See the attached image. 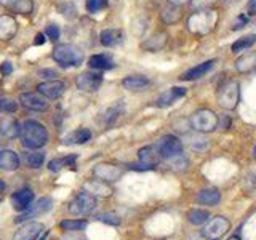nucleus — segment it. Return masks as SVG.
Listing matches in <instances>:
<instances>
[{
  "label": "nucleus",
  "mask_w": 256,
  "mask_h": 240,
  "mask_svg": "<svg viewBox=\"0 0 256 240\" xmlns=\"http://www.w3.org/2000/svg\"><path fill=\"white\" fill-rule=\"evenodd\" d=\"M85 190L90 192L94 197H109L112 194V189L106 184V181L101 180H92L85 182Z\"/></svg>",
  "instance_id": "a878e982"
},
{
  "label": "nucleus",
  "mask_w": 256,
  "mask_h": 240,
  "mask_svg": "<svg viewBox=\"0 0 256 240\" xmlns=\"http://www.w3.org/2000/svg\"><path fill=\"white\" fill-rule=\"evenodd\" d=\"M38 76L44 77L45 80H54L56 77H58V72H56L54 69H40Z\"/></svg>",
  "instance_id": "49530a36"
},
{
  "label": "nucleus",
  "mask_w": 256,
  "mask_h": 240,
  "mask_svg": "<svg viewBox=\"0 0 256 240\" xmlns=\"http://www.w3.org/2000/svg\"><path fill=\"white\" fill-rule=\"evenodd\" d=\"M230 230V222L224 216H214L208 220L202 229V236L206 240H220Z\"/></svg>",
  "instance_id": "423d86ee"
},
{
  "label": "nucleus",
  "mask_w": 256,
  "mask_h": 240,
  "mask_svg": "<svg viewBox=\"0 0 256 240\" xmlns=\"http://www.w3.org/2000/svg\"><path fill=\"white\" fill-rule=\"evenodd\" d=\"M96 220L104 224H109V226H118L120 224V218L114 213H100L96 214Z\"/></svg>",
  "instance_id": "37998d69"
},
{
  "label": "nucleus",
  "mask_w": 256,
  "mask_h": 240,
  "mask_svg": "<svg viewBox=\"0 0 256 240\" xmlns=\"http://www.w3.org/2000/svg\"><path fill=\"white\" fill-rule=\"evenodd\" d=\"M253 156H254V158H256V146H254V150H253Z\"/></svg>",
  "instance_id": "e2e57ef3"
},
{
  "label": "nucleus",
  "mask_w": 256,
  "mask_h": 240,
  "mask_svg": "<svg viewBox=\"0 0 256 240\" xmlns=\"http://www.w3.org/2000/svg\"><path fill=\"white\" fill-rule=\"evenodd\" d=\"M34 202V192L30 189H21L12 196V205L16 212H28Z\"/></svg>",
  "instance_id": "f8f14e48"
},
{
  "label": "nucleus",
  "mask_w": 256,
  "mask_h": 240,
  "mask_svg": "<svg viewBox=\"0 0 256 240\" xmlns=\"http://www.w3.org/2000/svg\"><path fill=\"white\" fill-rule=\"evenodd\" d=\"M53 205V200L50 197H44L40 198L36 205H32L26 213H22L18 218H14V222H24V221H29L30 218H34L37 214H42V213H46L48 210L52 208Z\"/></svg>",
  "instance_id": "ddd939ff"
},
{
  "label": "nucleus",
  "mask_w": 256,
  "mask_h": 240,
  "mask_svg": "<svg viewBox=\"0 0 256 240\" xmlns=\"http://www.w3.org/2000/svg\"><path fill=\"white\" fill-rule=\"evenodd\" d=\"M190 126L198 133H210L218 128V116L210 109H200L190 117Z\"/></svg>",
  "instance_id": "20e7f679"
},
{
  "label": "nucleus",
  "mask_w": 256,
  "mask_h": 240,
  "mask_svg": "<svg viewBox=\"0 0 256 240\" xmlns=\"http://www.w3.org/2000/svg\"><path fill=\"white\" fill-rule=\"evenodd\" d=\"M77 160V156H64V157H58L53 158L50 164H48V170L50 172H60L61 168L74 165V162Z\"/></svg>",
  "instance_id": "f704fd0d"
},
{
  "label": "nucleus",
  "mask_w": 256,
  "mask_h": 240,
  "mask_svg": "<svg viewBox=\"0 0 256 240\" xmlns=\"http://www.w3.org/2000/svg\"><path fill=\"white\" fill-rule=\"evenodd\" d=\"M0 168L5 172H14L20 168V157L14 150L0 149Z\"/></svg>",
  "instance_id": "412c9836"
},
{
  "label": "nucleus",
  "mask_w": 256,
  "mask_h": 240,
  "mask_svg": "<svg viewBox=\"0 0 256 240\" xmlns=\"http://www.w3.org/2000/svg\"><path fill=\"white\" fill-rule=\"evenodd\" d=\"M166 162L170 164L172 170H174V172H186L189 166V160L186 158V156H184L182 152L170 157V158H166Z\"/></svg>",
  "instance_id": "c9c22d12"
},
{
  "label": "nucleus",
  "mask_w": 256,
  "mask_h": 240,
  "mask_svg": "<svg viewBox=\"0 0 256 240\" xmlns=\"http://www.w3.org/2000/svg\"><path fill=\"white\" fill-rule=\"evenodd\" d=\"M12 10L16 13H21V14H30L32 10H34V2H32V0H20Z\"/></svg>",
  "instance_id": "ea45409f"
},
{
  "label": "nucleus",
  "mask_w": 256,
  "mask_h": 240,
  "mask_svg": "<svg viewBox=\"0 0 256 240\" xmlns=\"http://www.w3.org/2000/svg\"><path fill=\"white\" fill-rule=\"evenodd\" d=\"M216 0H190V6L196 10H208L210 6L214 5Z\"/></svg>",
  "instance_id": "a18cd8bd"
},
{
  "label": "nucleus",
  "mask_w": 256,
  "mask_h": 240,
  "mask_svg": "<svg viewBox=\"0 0 256 240\" xmlns=\"http://www.w3.org/2000/svg\"><path fill=\"white\" fill-rule=\"evenodd\" d=\"M5 189V182H4V180H0V190H4Z\"/></svg>",
  "instance_id": "4d7b16f0"
},
{
  "label": "nucleus",
  "mask_w": 256,
  "mask_h": 240,
  "mask_svg": "<svg viewBox=\"0 0 256 240\" xmlns=\"http://www.w3.org/2000/svg\"><path fill=\"white\" fill-rule=\"evenodd\" d=\"M0 72H2V76H4V77L10 76L12 72H13V66H12V62H10V61H5V62H2V66H0Z\"/></svg>",
  "instance_id": "8fccbe9b"
},
{
  "label": "nucleus",
  "mask_w": 256,
  "mask_h": 240,
  "mask_svg": "<svg viewBox=\"0 0 256 240\" xmlns=\"http://www.w3.org/2000/svg\"><path fill=\"white\" fill-rule=\"evenodd\" d=\"M229 240H240V238H238V237H230Z\"/></svg>",
  "instance_id": "680f3d73"
},
{
  "label": "nucleus",
  "mask_w": 256,
  "mask_h": 240,
  "mask_svg": "<svg viewBox=\"0 0 256 240\" xmlns=\"http://www.w3.org/2000/svg\"><path fill=\"white\" fill-rule=\"evenodd\" d=\"M93 174L98 176L101 181L112 182V181H117L120 176H122V168H118L116 165H109V164H101L94 166Z\"/></svg>",
  "instance_id": "4468645a"
},
{
  "label": "nucleus",
  "mask_w": 256,
  "mask_h": 240,
  "mask_svg": "<svg viewBox=\"0 0 256 240\" xmlns=\"http://www.w3.org/2000/svg\"><path fill=\"white\" fill-rule=\"evenodd\" d=\"M128 168L130 170H136V172H149V170H154L156 166H149V165H144V164H132V165H128Z\"/></svg>",
  "instance_id": "09e8293b"
},
{
  "label": "nucleus",
  "mask_w": 256,
  "mask_h": 240,
  "mask_svg": "<svg viewBox=\"0 0 256 240\" xmlns=\"http://www.w3.org/2000/svg\"><path fill=\"white\" fill-rule=\"evenodd\" d=\"M254 30H256V24H254ZM254 34H256V32H254Z\"/></svg>",
  "instance_id": "0e129e2a"
},
{
  "label": "nucleus",
  "mask_w": 256,
  "mask_h": 240,
  "mask_svg": "<svg viewBox=\"0 0 256 240\" xmlns=\"http://www.w3.org/2000/svg\"><path fill=\"white\" fill-rule=\"evenodd\" d=\"M18 34V21L10 14L0 16V40H12Z\"/></svg>",
  "instance_id": "a211bd4d"
},
{
  "label": "nucleus",
  "mask_w": 256,
  "mask_h": 240,
  "mask_svg": "<svg viewBox=\"0 0 256 240\" xmlns=\"http://www.w3.org/2000/svg\"><path fill=\"white\" fill-rule=\"evenodd\" d=\"M20 132H21V126L14 118L5 117V118L0 120V133H2L5 138L13 140V138H16V136H20Z\"/></svg>",
  "instance_id": "cd10ccee"
},
{
  "label": "nucleus",
  "mask_w": 256,
  "mask_h": 240,
  "mask_svg": "<svg viewBox=\"0 0 256 240\" xmlns=\"http://www.w3.org/2000/svg\"><path fill=\"white\" fill-rule=\"evenodd\" d=\"M138 158H140V162L144 165L156 166L160 162L162 156H160L157 146H144L138 150Z\"/></svg>",
  "instance_id": "4be33fe9"
},
{
  "label": "nucleus",
  "mask_w": 256,
  "mask_h": 240,
  "mask_svg": "<svg viewBox=\"0 0 256 240\" xmlns=\"http://www.w3.org/2000/svg\"><path fill=\"white\" fill-rule=\"evenodd\" d=\"M248 14H256V0L248 2Z\"/></svg>",
  "instance_id": "864d4df0"
},
{
  "label": "nucleus",
  "mask_w": 256,
  "mask_h": 240,
  "mask_svg": "<svg viewBox=\"0 0 256 240\" xmlns=\"http://www.w3.org/2000/svg\"><path fill=\"white\" fill-rule=\"evenodd\" d=\"M124 40V32L120 29H104L100 34V42L104 46H116Z\"/></svg>",
  "instance_id": "bb28decb"
},
{
  "label": "nucleus",
  "mask_w": 256,
  "mask_h": 240,
  "mask_svg": "<svg viewBox=\"0 0 256 240\" xmlns=\"http://www.w3.org/2000/svg\"><path fill=\"white\" fill-rule=\"evenodd\" d=\"M37 40H36V45H44L45 44V36L44 34H37V37H36Z\"/></svg>",
  "instance_id": "5fc2aeb1"
},
{
  "label": "nucleus",
  "mask_w": 256,
  "mask_h": 240,
  "mask_svg": "<svg viewBox=\"0 0 256 240\" xmlns=\"http://www.w3.org/2000/svg\"><path fill=\"white\" fill-rule=\"evenodd\" d=\"M52 60L61 68H77L84 62V52L72 44H61L53 48Z\"/></svg>",
  "instance_id": "7ed1b4c3"
},
{
  "label": "nucleus",
  "mask_w": 256,
  "mask_h": 240,
  "mask_svg": "<svg viewBox=\"0 0 256 240\" xmlns=\"http://www.w3.org/2000/svg\"><path fill=\"white\" fill-rule=\"evenodd\" d=\"M160 18H162V21L165 24H174L178 22L181 20V8L178 5H172L166 6L162 10V13H160Z\"/></svg>",
  "instance_id": "2f4dec72"
},
{
  "label": "nucleus",
  "mask_w": 256,
  "mask_h": 240,
  "mask_svg": "<svg viewBox=\"0 0 256 240\" xmlns=\"http://www.w3.org/2000/svg\"><path fill=\"white\" fill-rule=\"evenodd\" d=\"M94 208H96V197L84 189L74 200H72L69 212L76 216H85V214L93 213Z\"/></svg>",
  "instance_id": "0eeeda50"
},
{
  "label": "nucleus",
  "mask_w": 256,
  "mask_h": 240,
  "mask_svg": "<svg viewBox=\"0 0 256 240\" xmlns=\"http://www.w3.org/2000/svg\"><path fill=\"white\" fill-rule=\"evenodd\" d=\"M24 160H26V165L32 170H37L44 165L45 162V152L37 150V149H29L26 154H24Z\"/></svg>",
  "instance_id": "c756f323"
},
{
  "label": "nucleus",
  "mask_w": 256,
  "mask_h": 240,
  "mask_svg": "<svg viewBox=\"0 0 256 240\" xmlns=\"http://www.w3.org/2000/svg\"><path fill=\"white\" fill-rule=\"evenodd\" d=\"M58 10H60V13L64 16V18H68V20L77 18V8L72 2H61L58 5Z\"/></svg>",
  "instance_id": "58836bf2"
},
{
  "label": "nucleus",
  "mask_w": 256,
  "mask_h": 240,
  "mask_svg": "<svg viewBox=\"0 0 256 240\" xmlns=\"http://www.w3.org/2000/svg\"><path fill=\"white\" fill-rule=\"evenodd\" d=\"M224 2H229V4H232V2H237V0H224Z\"/></svg>",
  "instance_id": "052dcab7"
},
{
  "label": "nucleus",
  "mask_w": 256,
  "mask_h": 240,
  "mask_svg": "<svg viewBox=\"0 0 256 240\" xmlns=\"http://www.w3.org/2000/svg\"><path fill=\"white\" fill-rule=\"evenodd\" d=\"M46 236H48V234H46V232H45V234H44V237H42V238H38V240H46Z\"/></svg>",
  "instance_id": "13d9d810"
},
{
  "label": "nucleus",
  "mask_w": 256,
  "mask_h": 240,
  "mask_svg": "<svg viewBox=\"0 0 256 240\" xmlns=\"http://www.w3.org/2000/svg\"><path fill=\"white\" fill-rule=\"evenodd\" d=\"M20 104L28 110H36V112H44L48 109V101L44 94H40L38 92H28L20 94Z\"/></svg>",
  "instance_id": "9d476101"
},
{
  "label": "nucleus",
  "mask_w": 256,
  "mask_h": 240,
  "mask_svg": "<svg viewBox=\"0 0 256 240\" xmlns=\"http://www.w3.org/2000/svg\"><path fill=\"white\" fill-rule=\"evenodd\" d=\"M18 108H20V104L14 100L6 98V96L0 98V112H4V114H14V112L18 110Z\"/></svg>",
  "instance_id": "4c0bfd02"
},
{
  "label": "nucleus",
  "mask_w": 256,
  "mask_h": 240,
  "mask_svg": "<svg viewBox=\"0 0 256 240\" xmlns=\"http://www.w3.org/2000/svg\"><path fill=\"white\" fill-rule=\"evenodd\" d=\"M208 220H210V213L206 210H200V208H194L188 213V221L194 226H202Z\"/></svg>",
  "instance_id": "72a5a7b5"
},
{
  "label": "nucleus",
  "mask_w": 256,
  "mask_h": 240,
  "mask_svg": "<svg viewBox=\"0 0 256 240\" xmlns=\"http://www.w3.org/2000/svg\"><path fill=\"white\" fill-rule=\"evenodd\" d=\"M218 12L214 10H198L197 13L190 14L188 18L186 28L189 32L196 36H206L216 28L218 24Z\"/></svg>",
  "instance_id": "f03ea898"
},
{
  "label": "nucleus",
  "mask_w": 256,
  "mask_h": 240,
  "mask_svg": "<svg viewBox=\"0 0 256 240\" xmlns=\"http://www.w3.org/2000/svg\"><path fill=\"white\" fill-rule=\"evenodd\" d=\"M92 138V132L88 128H78V130L69 133L66 138H64V144H85L86 141H90Z\"/></svg>",
  "instance_id": "7c9ffc66"
},
{
  "label": "nucleus",
  "mask_w": 256,
  "mask_h": 240,
  "mask_svg": "<svg viewBox=\"0 0 256 240\" xmlns=\"http://www.w3.org/2000/svg\"><path fill=\"white\" fill-rule=\"evenodd\" d=\"M214 64H216V60H208L202 64H197V66L188 69L186 72H182V74L180 76V80H197L200 77L206 76L208 72L213 69Z\"/></svg>",
  "instance_id": "f3484780"
},
{
  "label": "nucleus",
  "mask_w": 256,
  "mask_h": 240,
  "mask_svg": "<svg viewBox=\"0 0 256 240\" xmlns=\"http://www.w3.org/2000/svg\"><path fill=\"white\" fill-rule=\"evenodd\" d=\"M122 114V109H118V106H114V108H109L106 110V114H104V125L106 126H110L116 124V120L118 118V116Z\"/></svg>",
  "instance_id": "a19ab883"
},
{
  "label": "nucleus",
  "mask_w": 256,
  "mask_h": 240,
  "mask_svg": "<svg viewBox=\"0 0 256 240\" xmlns=\"http://www.w3.org/2000/svg\"><path fill=\"white\" fill-rule=\"evenodd\" d=\"M88 66L93 70H109L116 66L114 61L109 54L106 53H98V54H93L88 58Z\"/></svg>",
  "instance_id": "b1692460"
},
{
  "label": "nucleus",
  "mask_w": 256,
  "mask_h": 240,
  "mask_svg": "<svg viewBox=\"0 0 256 240\" xmlns=\"http://www.w3.org/2000/svg\"><path fill=\"white\" fill-rule=\"evenodd\" d=\"M236 69L242 74H246V72L256 70V52H248L240 54L236 60Z\"/></svg>",
  "instance_id": "393cba45"
},
{
  "label": "nucleus",
  "mask_w": 256,
  "mask_h": 240,
  "mask_svg": "<svg viewBox=\"0 0 256 240\" xmlns=\"http://www.w3.org/2000/svg\"><path fill=\"white\" fill-rule=\"evenodd\" d=\"M20 0H0V6H5V8H13Z\"/></svg>",
  "instance_id": "603ef678"
},
{
  "label": "nucleus",
  "mask_w": 256,
  "mask_h": 240,
  "mask_svg": "<svg viewBox=\"0 0 256 240\" xmlns=\"http://www.w3.org/2000/svg\"><path fill=\"white\" fill-rule=\"evenodd\" d=\"M230 126V118L229 117H222L220 120L218 117V128H222V130H228V128Z\"/></svg>",
  "instance_id": "3c124183"
},
{
  "label": "nucleus",
  "mask_w": 256,
  "mask_h": 240,
  "mask_svg": "<svg viewBox=\"0 0 256 240\" xmlns=\"http://www.w3.org/2000/svg\"><path fill=\"white\" fill-rule=\"evenodd\" d=\"M196 200L200 205L214 206L221 202V192L216 188H206V189H202L198 192V194L196 196Z\"/></svg>",
  "instance_id": "6ab92c4d"
},
{
  "label": "nucleus",
  "mask_w": 256,
  "mask_h": 240,
  "mask_svg": "<svg viewBox=\"0 0 256 240\" xmlns=\"http://www.w3.org/2000/svg\"><path fill=\"white\" fill-rule=\"evenodd\" d=\"M150 85V80L144 76H128L122 80V86L128 92H142Z\"/></svg>",
  "instance_id": "5701e85b"
},
{
  "label": "nucleus",
  "mask_w": 256,
  "mask_h": 240,
  "mask_svg": "<svg viewBox=\"0 0 256 240\" xmlns=\"http://www.w3.org/2000/svg\"><path fill=\"white\" fill-rule=\"evenodd\" d=\"M168 2H170L172 5H184V4H186L188 2V0H168Z\"/></svg>",
  "instance_id": "6e6d98bb"
},
{
  "label": "nucleus",
  "mask_w": 256,
  "mask_h": 240,
  "mask_svg": "<svg viewBox=\"0 0 256 240\" xmlns=\"http://www.w3.org/2000/svg\"><path fill=\"white\" fill-rule=\"evenodd\" d=\"M240 100V84L237 80H228L218 92V104L226 110L237 108Z\"/></svg>",
  "instance_id": "39448f33"
},
{
  "label": "nucleus",
  "mask_w": 256,
  "mask_h": 240,
  "mask_svg": "<svg viewBox=\"0 0 256 240\" xmlns=\"http://www.w3.org/2000/svg\"><path fill=\"white\" fill-rule=\"evenodd\" d=\"M4 138H5V136H4L2 133H0V142H2V141H4Z\"/></svg>",
  "instance_id": "bf43d9fd"
},
{
  "label": "nucleus",
  "mask_w": 256,
  "mask_h": 240,
  "mask_svg": "<svg viewBox=\"0 0 256 240\" xmlns=\"http://www.w3.org/2000/svg\"><path fill=\"white\" fill-rule=\"evenodd\" d=\"M186 93H188V90H186V88H182V86L168 88V90H165V92L156 100V106H157V108H168V106H172V104H173L176 100L182 98V96L186 94Z\"/></svg>",
  "instance_id": "2eb2a0df"
},
{
  "label": "nucleus",
  "mask_w": 256,
  "mask_h": 240,
  "mask_svg": "<svg viewBox=\"0 0 256 240\" xmlns=\"http://www.w3.org/2000/svg\"><path fill=\"white\" fill-rule=\"evenodd\" d=\"M76 85L78 90L84 93H94V92H98L100 86L102 85V76L100 72H94V70H85L82 74L77 76Z\"/></svg>",
  "instance_id": "6e6552de"
},
{
  "label": "nucleus",
  "mask_w": 256,
  "mask_h": 240,
  "mask_svg": "<svg viewBox=\"0 0 256 240\" xmlns=\"http://www.w3.org/2000/svg\"><path fill=\"white\" fill-rule=\"evenodd\" d=\"M44 226L40 222H30L28 221L24 226H21L16 234L13 236V240H36L40 234H42Z\"/></svg>",
  "instance_id": "dca6fc26"
},
{
  "label": "nucleus",
  "mask_w": 256,
  "mask_h": 240,
  "mask_svg": "<svg viewBox=\"0 0 256 240\" xmlns=\"http://www.w3.org/2000/svg\"><path fill=\"white\" fill-rule=\"evenodd\" d=\"M109 0H86V12L88 13H98L108 6Z\"/></svg>",
  "instance_id": "79ce46f5"
},
{
  "label": "nucleus",
  "mask_w": 256,
  "mask_h": 240,
  "mask_svg": "<svg viewBox=\"0 0 256 240\" xmlns=\"http://www.w3.org/2000/svg\"><path fill=\"white\" fill-rule=\"evenodd\" d=\"M45 36L56 42V40H60V36H61V30L58 28V24H48L46 29H45Z\"/></svg>",
  "instance_id": "c03bdc74"
},
{
  "label": "nucleus",
  "mask_w": 256,
  "mask_h": 240,
  "mask_svg": "<svg viewBox=\"0 0 256 240\" xmlns=\"http://www.w3.org/2000/svg\"><path fill=\"white\" fill-rule=\"evenodd\" d=\"M20 138L26 149H40L48 142V130L37 120H26L21 125Z\"/></svg>",
  "instance_id": "f257e3e1"
},
{
  "label": "nucleus",
  "mask_w": 256,
  "mask_h": 240,
  "mask_svg": "<svg viewBox=\"0 0 256 240\" xmlns=\"http://www.w3.org/2000/svg\"><path fill=\"white\" fill-rule=\"evenodd\" d=\"M37 92L40 94H44L48 100H58L66 92V85H64L61 80L54 78V80H45V82L37 85Z\"/></svg>",
  "instance_id": "9b49d317"
},
{
  "label": "nucleus",
  "mask_w": 256,
  "mask_h": 240,
  "mask_svg": "<svg viewBox=\"0 0 256 240\" xmlns=\"http://www.w3.org/2000/svg\"><path fill=\"white\" fill-rule=\"evenodd\" d=\"M86 221L85 220H64L61 221V229L62 230H84L86 228Z\"/></svg>",
  "instance_id": "e433bc0d"
},
{
  "label": "nucleus",
  "mask_w": 256,
  "mask_h": 240,
  "mask_svg": "<svg viewBox=\"0 0 256 240\" xmlns=\"http://www.w3.org/2000/svg\"><path fill=\"white\" fill-rule=\"evenodd\" d=\"M157 148H158V152H160V156H162V158L166 160V158H170L176 154H181L182 152V141L174 134H165L160 138Z\"/></svg>",
  "instance_id": "1a4fd4ad"
},
{
  "label": "nucleus",
  "mask_w": 256,
  "mask_h": 240,
  "mask_svg": "<svg viewBox=\"0 0 256 240\" xmlns=\"http://www.w3.org/2000/svg\"><path fill=\"white\" fill-rule=\"evenodd\" d=\"M168 42V36L165 32H156V34H152L149 38H146L144 42L141 44V48L146 52H152L156 53L158 50H162V48L166 45Z\"/></svg>",
  "instance_id": "aec40b11"
},
{
  "label": "nucleus",
  "mask_w": 256,
  "mask_h": 240,
  "mask_svg": "<svg viewBox=\"0 0 256 240\" xmlns=\"http://www.w3.org/2000/svg\"><path fill=\"white\" fill-rule=\"evenodd\" d=\"M256 44V34H250V36H245V37H240L238 40H236L232 44V53H238V52H245L248 48H252Z\"/></svg>",
  "instance_id": "473e14b6"
},
{
  "label": "nucleus",
  "mask_w": 256,
  "mask_h": 240,
  "mask_svg": "<svg viewBox=\"0 0 256 240\" xmlns=\"http://www.w3.org/2000/svg\"><path fill=\"white\" fill-rule=\"evenodd\" d=\"M188 144L189 148L194 152H205L208 148H210V141H208L206 136H204L202 133H196V134H188Z\"/></svg>",
  "instance_id": "c85d7f7f"
},
{
  "label": "nucleus",
  "mask_w": 256,
  "mask_h": 240,
  "mask_svg": "<svg viewBox=\"0 0 256 240\" xmlns=\"http://www.w3.org/2000/svg\"><path fill=\"white\" fill-rule=\"evenodd\" d=\"M246 22H248V18L245 14H240L238 18L234 21V24H232V30H237V29H242L244 26H246Z\"/></svg>",
  "instance_id": "de8ad7c7"
}]
</instances>
